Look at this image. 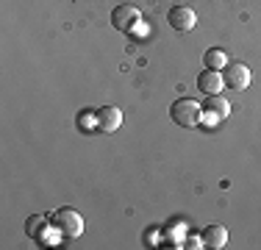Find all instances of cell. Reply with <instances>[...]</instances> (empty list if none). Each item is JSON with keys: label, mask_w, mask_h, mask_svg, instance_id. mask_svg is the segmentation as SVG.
Masks as SVG:
<instances>
[{"label": "cell", "mask_w": 261, "mask_h": 250, "mask_svg": "<svg viewBox=\"0 0 261 250\" xmlns=\"http://www.w3.org/2000/svg\"><path fill=\"white\" fill-rule=\"evenodd\" d=\"M170 117H172V122L181 125V128H195V125L203 120V106L192 97H181L170 106Z\"/></svg>", "instance_id": "1"}, {"label": "cell", "mask_w": 261, "mask_h": 250, "mask_svg": "<svg viewBox=\"0 0 261 250\" xmlns=\"http://www.w3.org/2000/svg\"><path fill=\"white\" fill-rule=\"evenodd\" d=\"M53 220H56L53 228L59 231L61 236H67V239H75V236L84 234V217L72 209H59L53 214Z\"/></svg>", "instance_id": "2"}, {"label": "cell", "mask_w": 261, "mask_h": 250, "mask_svg": "<svg viewBox=\"0 0 261 250\" xmlns=\"http://www.w3.org/2000/svg\"><path fill=\"white\" fill-rule=\"evenodd\" d=\"M222 81H225L228 89H247L250 86V70H247V64H242V61H236V64H225L222 67Z\"/></svg>", "instance_id": "3"}, {"label": "cell", "mask_w": 261, "mask_h": 250, "mask_svg": "<svg viewBox=\"0 0 261 250\" xmlns=\"http://www.w3.org/2000/svg\"><path fill=\"white\" fill-rule=\"evenodd\" d=\"M136 22H139V9L136 6H117L114 11H111V25H114L117 31H122V34H128V31L136 28Z\"/></svg>", "instance_id": "4"}, {"label": "cell", "mask_w": 261, "mask_h": 250, "mask_svg": "<svg viewBox=\"0 0 261 250\" xmlns=\"http://www.w3.org/2000/svg\"><path fill=\"white\" fill-rule=\"evenodd\" d=\"M167 20L175 31H192L197 25V14L189 9V6H172L170 14H167Z\"/></svg>", "instance_id": "5"}, {"label": "cell", "mask_w": 261, "mask_h": 250, "mask_svg": "<svg viewBox=\"0 0 261 250\" xmlns=\"http://www.w3.org/2000/svg\"><path fill=\"white\" fill-rule=\"evenodd\" d=\"M95 125L100 131H106V134H114V131L122 125V111L117 109V106H103V109L95 114Z\"/></svg>", "instance_id": "6"}, {"label": "cell", "mask_w": 261, "mask_h": 250, "mask_svg": "<svg viewBox=\"0 0 261 250\" xmlns=\"http://www.w3.org/2000/svg\"><path fill=\"white\" fill-rule=\"evenodd\" d=\"M225 81H222V72L220 70H203L197 75V89L206 92V95H220Z\"/></svg>", "instance_id": "7"}, {"label": "cell", "mask_w": 261, "mask_h": 250, "mask_svg": "<svg viewBox=\"0 0 261 250\" xmlns=\"http://www.w3.org/2000/svg\"><path fill=\"white\" fill-rule=\"evenodd\" d=\"M225 245H228V231H225V225H208V228L203 231V247L220 250V247H225Z\"/></svg>", "instance_id": "8"}, {"label": "cell", "mask_w": 261, "mask_h": 250, "mask_svg": "<svg viewBox=\"0 0 261 250\" xmlns=\"http://www.w3.org/2000/svg\"><path fill=\"white\" fill-rule=\"evenodd\" d=\"M203 111H208L214 120H225V117L231 114V103H228L222 95H208L206 106H203Z\"/></svg>", "instance_id": "9"}, {"label": "cell", "mask_w": 261, "mask_h": 250, "mask_svg": "<svg viewBox=\"0 0 261 250\" xmlns=\"http://www.w3.org/2000/svg\"><path fill=\"white\" fill-rule=\"evenodd\" d=\"M203 64H206L208 70H222V67L228 64V59H225V53H222V50L208 47V50H206V56H203Z\"/></svg>", "instance_id": "10"}, {"label": "cell", "mask_w": 261, "mask_h": 250, "mask_svg": "<svg viewBox=\"0 0 261 250\" xmlns=\"http://www.w3.org/2000/svg\"><path fill=\"white\" fill-rule=\"evenodd\" d=\"M45 222H47V217H42V214L28 217L25 220V234L31 236V239H39V236L45 234Z\"/></svg>", "instance_id": "11"}]
</instances>
